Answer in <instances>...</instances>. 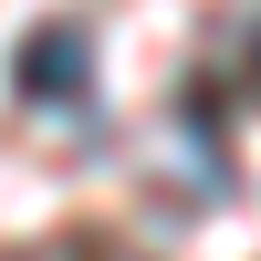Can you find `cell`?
I'll use <instances>...</instances> for the list:
<instances>
[{"label":"cell","instance_id":"6da1fadb","mask_svg":"<svg viewBox=\"0 0 261 261\" xmlns=\"http://www.w3.org/2000/svg\"><path fill=\"white\" fill-rule=\"evenodd\" d=\"M21 105H84L94 94V32L84 21H32V42L11 53Z\"/></svg>","mask_w":261,"mask_h":261},{"label":"cell","instance_id":"7a4b0ae2","mask_svg":"<svg viewBox=\"0 0 261 261\" xmlns=\"http://www.w3.org/2000/svg\"><path fill=\"white\" fill-rule=\"evenodd\" d=\"M251 94H261V42H251Z\"/></svg>","mask_w":261,"mask_h":261},{"label":"cell","instance_id":"3957f363","mask_svg":"<svg viewBox=\"0 0 261 261\" xmlns=\"http://www.w3.org/2000/svg\"><path fill=\"white\" fill-rule=\"evenodd\" d=\"M115 261H125V251H115Z\"/></svg>","mask_w":261,"mask_h":261}]
</instances>
